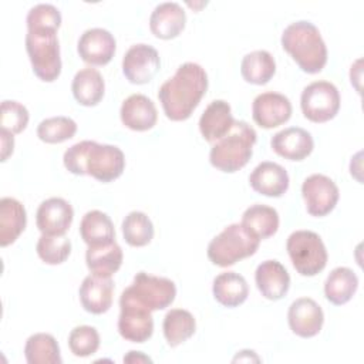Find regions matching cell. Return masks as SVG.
Returning <instances> with one entry per match:
<instances>
[{"instance_id":"6da1fadb","label":"cell","mask_w":364,"mask_h":364,"mask_svg":"<svg viewBox=\"0 0 364 364\" xmlns=\"http://www.w3.org/2000/svg\"><path fill=\"white\" fill-rule=\"evenodd\" d=\"M208 90V74L198 63H183L158 91L165 115L171 121L188 119Z\"/></svg>"},{"instance_id":"7a4b0ae2","label":"cell","mask_w":364,"mask_h":364,"mask_svg":"<svg viewBox=\"0 0 364 364\" xmlns=\"http://www.w3.org/2000/svg\"><path fill=\"white\" fill-rule=\"evenodd\" d=\"M63 161L68 172L90 175L104 183L119 178L125 168V155L121 148L88 139L71 145L64 152Z\"/></svg>"},{"instance_id":"3957f363","label":"cell","mask_w":364,"mask_h":364,"mask_svg":"<svg viewBox=\"0 0 364 364\" xmlns=\"http://www.w3.org/2000/svg\"><path fill=\"white\" fill-rule=\"evenodd\" d=\"M282 47L307 74L320 73L327 63V47L320 30L309 20L290 23L282 33Z\"/></svg>"},{"instance_id":"277c9868","label":"cell","mask_w":364,"mask_h":364,"mask_svg":"<svg viewBox=\"0 0 364 364\" xmlns=\"http://www.w3.org/2000/svg\"><path fill=\"white\" fill-rule=\"evenodd\" d=\"M256 141L257 134L246 121H235L232 129L210 148L209 161L216 169L233 173L250 161Z\"/></svg>"},{"instance_id":"5b68a950","label":"cell","mask_w":364,"mask_h":364,"mask_svg":"<svg viewBox=\"0 0 364 364\" xmlns=\"http://www.w3.org/2000/svg\"><path fill=\"white\" fill-rule=\"evenodd\" d=\"M26 50L33 73L46 82L55 81L61 74V55L57 30L30 28L26 34Z\"/></svg>"},{"instance_id":"8992f818","label":"cell","mask_w":364,"mask_h":364,"mask_svg":"<svg viewBox=\"0 0 364 364\" xmlns=\"http://www.w3.org/2000/svg\"><path fill=\"white\" fill-rule=\"evenodd\" d=\"M259 245L260 239L250 233L242 223H232L209 242L208 257L213 264L228 267L255 255Z\"/></svg>"},{"instance_id":"52a82bcc","label":"cell","mask_w":364,"mask_h":364,"mask_svg":"<svg viewBox=\"0 0 364 364\" xmlns=\"http://www.w3.org/2000/svg\"><path fill=\"white\" fill-rule=\"evenodd\" d=\"M287 253L297 273L316 276L327 264V250L321 237L311 230H296L287 237Z\"/></svg>"},{"instance_id":"ba28073f","label":"cell","mask_w":364,"mask_h":364,"mask_svg":"<svg viewBox=\"0 0 364 364\" xmlns=\"http://www.w3.org/2000/svg\"><path fill=\"white\" fill-rule=\"evenodd\" d=\"M340 92L330 81H314L304 87L300 97L303 115L311 122H327L333 119L340 109Z\"/></svg>"},{"instance_id":"9c48e42d","label":"cell","mask_w":364,"mask_h":364,"mask_svg":"<svg viewBox=\"0 0 364 364\" xmlns=\"http://www.w3.org/2000/svg\"><path fill=\"white\" fill-rule=\"evenodd\" d=\"M124 290L151 311L166 309L176 296V286L171 279L152 276L145 272H138L132 283Z\"/></svg>"},{"instance_id":"30bf717a","label":"cell","mask_w":364,"mask_h":364,"mask_svg":"<svg viewBox=\"0 0 364 364\" xmlns=\"http://www.w3.org/2000/svg\"><path fill=\"white\" fill-rule=\"evenodd\" d=\"M118 331L122 338L132 343H145L154 333L152 311L136 301L125 290L119 297Z\"/></svg>"},{"instance_id":"8fae6325","label":"cell","mask_w":364,"mask_h":364,"mask_svg":"<svg viewBox=\"0 0 364 364\" xmlns=\"http://www.w3.org/2000/svg\"><path fill=\"white\" fill-rule=\"evenodd\" d=\"M301 195L307 212L317 218L328 215L336 208L340 198L336 182L323 173L307 176L301 185Z\"/></svg>"},{"instance_id":"7c38bea8","label":"cell","mask_w":364,"mask_h":364,"mask_svg":"<svg viewBox=\"0 0 364 364\" xmlns=\"http://www.w3.org/2000/svg\"><path fill=\"white\" fill-rule=\"evenodd\" d=\"M161 67V58L149 44L138 43L131 46L122 57V73L125 78L132 84L149 82Z\"/></svg>"},{"instance_id":"4fadbf2b","label":"cell","mask_w":364,"mask_h":364,"mask_svg":"<svg viewBox=\"0 0 364 364\" xmlns=\"http://www.w3.org/2000/svg\"><path fill=\"white\" fill-rule=\"evenodd\" d=\"M291 111L290 100L273 91L259 94L252 104L253 121L264 129L276 128L287 122L291 117Z\"/></svg>"},{"instance_id":"5bb4252c","label":"cell","mask_w":364,"mask_h":364,"mask_svg":"<svg viewBox=\"0 0 364 364\" xmlns=\"http://www.w3.org/2000/svg\"><path fill=\"white\" fill-rule=\"evenodd\" d=\"M117 48L114 36L101 27L85 30L77 43V51L82 61L90 65H105L108 64Z\"/></svg>"},{"instance_id":"9a60e30c","label":"cell","mask_w":364,"mask_h":364,"mask_svg":"<svg viewBox=\"0 0 364 364\" xmlns=\"http://www.w3.org/2000/svg\"><path fill=\"white\" fill-rule=\"evenodd\" d=\"M287 321L296 336L310 338L320 333L324 323V313L313 299L299 297L289 307Z\"/></svg>"},{"instance_id":"2e32d148","label":"cell","mask_w":364,"mask_h":364,"mask_svg":"<svg viewBox=\"0 0 364 364\" xmlns=\"http://www.w3.org/2000/svg\"><path fill=\"white\" fill-rule=\"evenodd\" d=\"M74 219L73 206L63 198L43 200L36 213V225L43 235H65Z\"/></svg>"},{"instance_id":"e0dca14e","label":"cell","mask_w":364,"mask_h":364,"mask_svg":"<svg viewBox=\"0 0 364 364\" xmlns=\"http://www.w3.org/2000/svg\"><path fill=\"white\" fill-rule=\"evenodd\" d=\"M272 149L289 161H303L314 148L311 134L300 127H289L276 132L270 139Z\"/></svg>"},{"instance_id":"ac0fdd59","label":"cell","mask_w":364,"mask_h":364,"mask_svg":"<svg viewBox=\"0 0 364 364\" xmlns=\"http://www.w3.org/2000/svg\"><path fill=\"white\" fill-rule=\"evenodd\" d=\"M112 279L92 273L82 280L78 290L81 306L92 314H102L109 310L112 306Z\"/></svg>"},{"instance_id":"d6986e66","label":"cell","mask_w":364,"mask_h":364,"mask_svg":"<svg viewBox=\"0 0 364 364\" xmlns=\"http://www.w3.org/2000/svg\"><path fill=\"white\" fill-rule=\"evenodd\" d=\"M249 183L253 191L270 198H280L289 189L287 171L272 161L260 162L250 173Z\"/></svg>"},{"instance_id":"ffe728a7","label":"cell","mask_w":364,"mask_h":364,"mask_svg":"<svg viewBox=\"0 0 364 364\" xmlns=\"http://www.w3.org/2000/svg\"><path fill=\"white\" fill-rule=\"evenodd\" d=\"M186 13L176 1H164L155 6L149 17V28L152 34L162 40H171L181 34L185 28Z\"/></svg>"},{"instance_id":"44dd1931","label":"cell","mask_w":364,"mask_h":364,"mask_svg":"<svg viewBox=\"0 0 364 364\" xmlns=\"http://www.w3.org/2000/svg\"><path fill=\"white\" fill-rule=\"evenodd\" d=\"M119 117L127 128L132 131H148L156 124L158 112L151 98L144 94H132L122 101Z\"/></svg>"},{"instance_id":"7402d4cb","label":"cell","mask_w":364,"mask_h":364,"mask_svg":"<svg viewBox=\"0 0 364 364\" xmlns=\"http://www.w3.org/2000/svg\"><path fill=\"white\" fill-rule=\"evenodd\" d=\"M255 280L262 296L273 301L283 299L290 287L289 272L280 262L274 259L264 260L257 266Z\"/></svg>"},{"instance_id":"603a6c76","label":"cell","mask_w":364,"mask_h":364,"mask_svg":"<svg viewBox=\"0 0 364 364\" xmlns=\"http://www.w3.org/2000/svg\"><path fill=\"white\" fill-rule=\"evenodd\" d=\"M235 118L230 105L225 100H213L199 118V131L205 141L216 142L233 127Z\"/></svg>"},{"instance_id":"cb8c5ba5","label":"cell","mask_w":364,"mask_h":364,"mask_svg":"<svg viewBox=\"0 0 364 364\" xmlns=\"http://www.w3.org/2000/svg\"><path fill=\"white\" fill-rule=\"evenodd\" d=\"M27 225V213L21 202L4 196L0 199V246L6 247L17 240Z\"/></svg>"},{"instance_id":"d4e9b609","label":"cell","mask_w":364,"mask_h":364,"mask_svg":"<svg viewBox=\"0 0 364 364\" xmlns=\"http://www.w3.org/2000/svg\"><path fill=\"white\" fill-rule=\"evenodd\" d=\"M71 91L78 104L94 107L104 97L105 82L98 70L85 67L75 73L71 82Z\"/></svg>"},{"instance_id":"484cf974","label":"cell","mask_w":364,"mask_h":364,"mask_svg":"<svg viewBox=\"0 0 364 364\" xmlns=\"http://www.w3.org/2000/svg\"><path fill=\"white\" fill-rule=\"evenodd\" d=\"M213 297L225 307H237L246 301L249 286L246 279L236 272H223L213 279Z\"/></svg>"},{"instance_id":"4316f807","label":"cell","mask_w":364,"mask_h":364,"mask_svg":"<svg viewBox=\"0 0 364 364\" xmlns=\"http://www.w3.org/2000/svg\"><path fill=\"white\" fill-rule=\"evenodd\" d=\"M81 239L88 246H102L115 242V229L111 218L101 210H88L80 223Z\"/></svg>"},{"instance_id":"83f0119b","label":"cell","mask_w":364,"mask_h":364,"mask_svg":"<svg viewBox=\"0 0 364 364\" xmlns=\"http://www.w3.org/2000/svg\"><path fill=\"white\" fill-rule=\"evenodd\" d=\"M358 287L357 274L348 267L333 269L324 282V296L334 304L341 306L353 299Z\"/></svg>"},{"instance_id":"f1b7e54d","label":"cell","mask_w":364,"mask_h":364,"mask_svg":"<svg viewBox=\"0 0 364 364\" xmlns=\"http://www.w3.org/2000/svg\"><path fill=\"white\" fill-rule=\"evenodd\" d=\"M122 249L117 242L102 246H88L85 253L87 267L92 274L111 277L122 264Z\"/></svg>"},{"instance_id":"f546056e","label":"cell","mask_w":364,"mask_h":364,"mask_svg":"<svg viewBox=\"0 0 364 364\" xmlns=\"http://www.w3.org/2000/svg\"><path fill=\"white\" fill-rule=\"evenodd\" d=\"M279 213L274 208L255 203L250 205L242 215V225L253 233L257 239L263 240L273 236L279 229Z\"/></svg>"},{"instance_id":"4dcf8cb0","label":"cell","mask_w":364,"mask_h":364,"mask_svg":"<svg viewBox=\"0 0 364 364\" xmlns=\"http://www.w3.org/2000/svg\"><path fill=\"white\" fill-rule=\"evenodd\" d=\"M276 73V61L266 50L247 53L240 63V74L245 81L256 85L267 84Z\"/></svg>"},{"instance_id":"1f68e13d","label":"cell","mask_w":364,"mask_h":364,"mask_svg":"<svg viewBox=\"0 0 364 364\" xmlns=\"http://www.w3.org/2000/svg\"><path fill=\"white\" fill-rule=\"evenodd\" d=\"M162 330L168 346L176 347L193 336L196 321L191 311L183 309H171L164 317Z\"/></svg>"},{"instance_id":"d6a6232c","label":"cell","mask_w":364,"mask_h":364,"mask_svg":"<svg viewBox=\"0 0 364 364\" xmlns=\"http://www.w3.org/2000/svg\"><path fill=\"white\" fill-rule=\"evenodd\" d=\"M24 355L28 364L63 363L57 340L47 333H36L30 336L24 346Z\"/></svg>"},{"instance_id":"836d02e7","label":"cell","mask_w":364,"mask_h":364,"mask_svg":"<svg viewBox=\"0 0 364 364\" xmlns=\"http://www.w3.org/2000/svg\"><path fill=\"white\" fill-rule=\"evenodd\" d=\"M122 236L129 246H146L154 237V225L151 219L139 210L129 212L122 220Z\"/></svg>"},{"instance_id":"e575fe53","label":"cell","mask_w":364,"mask_h":364,"mask_svg":"<svg viewBox=\"0 0 364 364\" xmlns=\"http://www.w3.org/2000/svg\"><path fill=\"white\" fill-rule=\"evenodd\" d=\"M77 132V122L64 115L43 119L37 127V136L46 144H60L73 138Z\"/></svg>"},{"instance_id":"d590c367","label":"cell","mask_w":364,"mask_h":364,"mask_svg":"<svg viewBox=\"0 0 364 364\" xmlns=\"http://www.w3.org/2000/svg\"><path fill=\"white\" fill-rule=\"evenodd\" d=\"M36 250L38 257L47 264H60L71 253V242L65 235H43L38 237Z\"/></svg>"},{"instance_id":"8d00e7d4","label":"cell","mask_w":364,"mask_h":364,"mask_svg":"<svg viewBox=\"0 0 364 364\" xmlns=\"http://www.w3.org/2000/svg\"><path fill=\"white\" fill-rule=\"evenodd\" d=\"M68 347L77 357H90L100 347V334L91 326H77L68 334Z\"/></svg>"},{"instance_id":"74e56055","label":"cell","mask_w":364,"mask_h":364,"mask_svg":"<svg viewBox=\"0 0 364 364\" xmlns=\"http://www.w3.org/2000/svg\"><path fill=\"white\" fill-rule=\"evenodd\" d=\"M28 109L14 100H4L1 102V114H0V125L1 131H7L10 134H20L26 129L28 124Z\"/></svg>"},{"instance_id":"f35d334b","label":"cell","mask_w":364,"mask_h":364,"mask_svg":"<svg viewBox=\"0 0 364 364\" xmlns=\"http://www.w3.org/2000/svg\"><path fill=\"white\" fill-rule=\"evenodd\" d=\"M27 30L30 28H54L58 30L61 26L60 10L48 3H40L33 6L26 17Z\"/></svg>"},{"instance_id":"ab89813d","label":"cell","mask_w":364,"mask_h":364,"mask_svg":"<svg viewBox=\"0 0 364 364\" xmlns=\"http://www.w3.org/2000/svg\"><path fill=\"white\" fill-rule=\"evenodd\" d=\"M0 136H1V162H6L7 158L14 151V136L7 131H1Z\"/></svg>"},{"instance_id":"60d3db41","label":"cell","mask_w":364,"mask_h":364,"mask_svg":"<svg viewBox=\"0 0 364 364\" xmlns=\"http://www.w3.org/2000/svg\"><path fill=\"white\" fill-rule=\"evenodd\" d=\"M124 363H152V360L141 351H129L124 357Z\"/></svg>"}]
</instances>
